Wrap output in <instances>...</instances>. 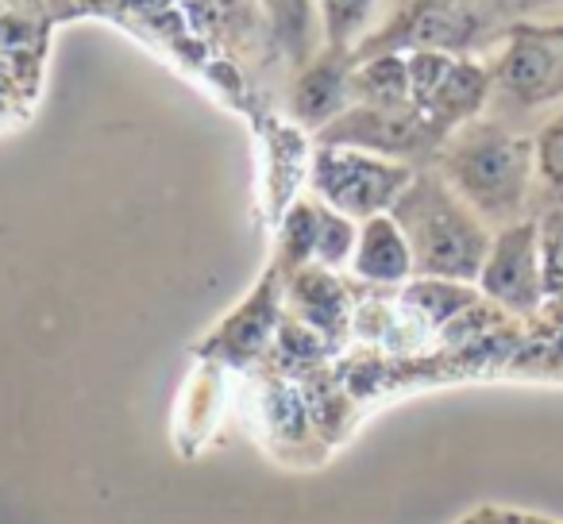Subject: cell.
<instances>
[{"label":"cell","mask_w":563,"mask_h":524,"mask_svg":"<svg viewBox=\"0 0 563 524\" xmlns=\"http://www.w3.org/2000/svg\"><path fill=\"white\" fill-rule=\"evenodd\" d=\"M448 186L490 227H506L529 216L537 186V143L506 132L494 120H467L452 127L437 150Z\"/></svg>","instance_id":"1"},{"label":"cell","mask_w":563,"mask_h":524,"mask_svg":"<svg viewBox=\"0 0 563 524\" xmlns=\"http://www.w3.org/2000/svg\"><path fill=\"white\" fill-rule=\"evenodd\" d=\"M390 216L406 232L413 250V275L478 282V270L490 250V224L448 186L440 170L413 174Z\"/></svg>","instance_id":"2"},{"label":"cell","mask_w":563,"mask_h":524,"mask_svg":"<svg viewBox=\"0 0 563 524\" xmlns=\"http://www.w3.org/2000/svg\"><path fill=\"white\" fill-rule=\"evenodd\" d=\"M409 181H413V166L375 150L324 143L313 158V189L344 216L367 220L390 212Z\"/></svg>","instance_id":"3"},{"label":"cell","mask_w":563,"mask_h":524,"mask_svg":"<svg viewBox=\"0 0 563 524\" xmlns=\"http://www.w3.org/2000/svg\"><path fill=\"white\" fill-rule=\"evenodd\" d=\"M494 81L517 104H552L563 97V24H514L501 40Z\"/></svg>","instance_id":"4"},{"label":"cell","mask_w":563,"mask_h":524,"mask_svg":"<svg viewBox=\"0 0 563 524\" xmlns=\"http://www.w3.org/2000/svg\"><path fill=\"white\" fill-rule=\"evenodd\" d=\"M448 135L421 109H375V104H347L329 127H321V143L375 150L386 158H417L440 150Z\"/></svg>","instance_id":"5"},{"label":"cell","mask_w":563,"mask_h":524,"mask_svg":"<svg viewBox=\"0 0 563 524\" xmlns=\"http://www.w3.org/2000/svg\"><path fill=\"white\" fill-rule=\"evenodd\" d=\"M478 293L517 316H529L544 305L548 298L544 282H540L537 216H525L494 232L486 263L478 270Z\"/></svg>","instance_id":"6"},{"label":"cell","mask_w":563,"mask_h":524,"mask_svg":"<svg viewBox=\"0 0 563 524\" xmlns=\"http://www.w3.org/2000/svg\"><path fill=\"white\" fill-rule=\"evenodd\" d=\"M352 104V70L344 66V55H332L321 51L313 63H306L301 78L290 89V116L298 124L313 127H329L340 112Z\"/></svg>","instance_id":"7"},{"label":"cell","mask_w":563,"mask_h":524,"mask_svg":"<svg viewBox=\"0 0 563 524\" xmlns=\"http://www.w3.org/2000/svg\"><path fill=\"white\" fill-rule=\"evenodd\" d=\"M352 267L360 278L378 286L406 282L413 275V250H409L406 232H401L390 212H378V216L363 220L360 235H355Z\"/></svg>","instance_id":"8"},{"label":"cell","mask_w":563,"mask_h":524,"mask_svg":"<svg viewBox=\"0 0 563 524\" xmlns=\"http://www.w3.org/2000/svg\"><path fill=\"white\" fill-rule=\"evenodd\" d=\"M490 81L494 78L486 66L452 55L444 78H440L437 89L421 101V112L448 135L452 127H460L478 116V109L486 104V93H490Z\"/></svg>","instance_id":"9"},{"label":"cell","mask_w":563,"mask_h":524,"mask_svg":"<svg viewBox=\"0 0 563 524\" xmlns=\"http://www.w3.org/2000/svg\"><path fill=\"white\" fill-rule=\"evenodd\" d=\"M258 12L266 16L271 40L286 58L298 66L313 63L321 55V16H317V0H255Z\"/></svg>","instance_id":"10"},{"label":"cell","mask_w":563,"mask_h":524,"mask_svg":"<svg viewBox=\"0 0 563 524\" xmlns=\"http://www.w3.org/2000/svg\"><path fill=\"white\" fill-rule=\"evenodd\" d=\"M352 104H375V109H409V63L401 55H378L352 70Z\"/></svg>","instance_id":"11"},{"label":"cell","mask_w":563,"mask_h":524,"mask_svg":"<svg viewBox=\"0 0 563 524\" xmlns=\"http://www.w3.org/2000/svg\"><path fill=\"white\" fill-rule=\"evenodd\" d=\"M383 0H317V16H321V40L324 51L347 55L363 35L371 32Z\"/></svg>","instance_id":"12"},{"label":"cell","mask_w":563,"mask_h":524,"mask_svg":"<svg viewBox=\"0 0 563 524\" xmlns=\"http://www.w3.org/2000/svg\"><path fill=\"white\" fill-rule=\"evenodd\" d=\"M406 301L429 324H444L478 301L475 282H452V278H421L406 290Z\"/></svg>","instance_id":"13"},{"label":"cell","mask_w":563,"mask_h":524,"mask_svg":"<svg viewBox=\"0 0 563 524\" xmlns=\"http://www.w3.org/2000/svg\"><path fill=\"white\" fill-rule=\"evenodd\" d=\"M537 186H532V201H544V209L563 204V112H555L537 140Z\"/></svg>","instance_id":"14"},{"label":"cell","mask_w":563,"mask_h":524,"mask_svg":"<svg viewBox=\"0 0 563 524\" xmlns=\"http://www.w3.org/2000/svg\"><path fill=\"white\" fill-rule=\"evenodd\" d=\"M537 250L544 298L563 301V204L537 212Z\"/></svg>","instance_id":"15"},{"label":"cell","mask_w":563,"mask_h":524,"mask_svg":"<svg viewBox=\"0 0 563 524\" xmlns=\"http://www.w3.org/2000/svg\"><path fill=\"white\" fill-rule=\"evenodd\" d=\"M347 250H355V227L347 224L344 212L336 216L332 209H321L313 255L321 258V263H340V258H347Z\"/></svg>","instance_id":"16"},{"label":"cell","mask_w":563,"mask_h":524,"mask_svg":"<svg viewBox=\"0 0 563 524\" xmlns=\"http://www.w3.org/2000/svg\"><path fill=\"white\" fill-rule=\"evenodd\" d=\"M521 524H552V521H537V516H521Z\"/></svg>","instance_id":"17"},{"label":"cell","mask_w":563,"mask_h":524,"mask_svg":"<svg viewBox=\"0 0 563 524\" xmlns=\"http://www.w3.org/2000/svg\"><path fill=\"white\" fill-rule=\"evenodd\" d=\"M544 4H563V0H544Z\"/></svg>","instance_id":"18"}]
</instances>
